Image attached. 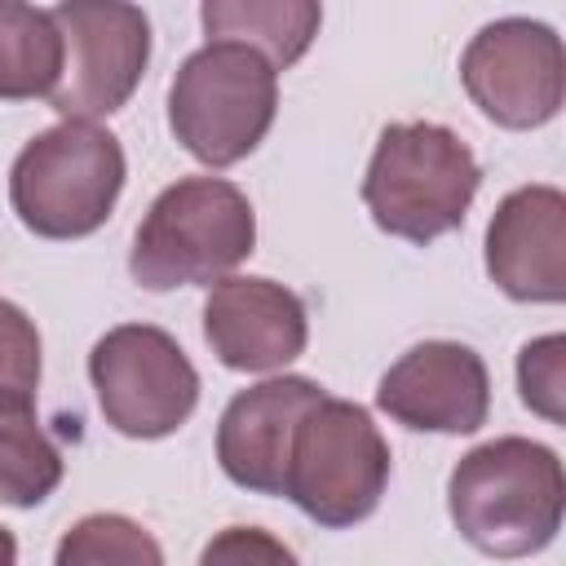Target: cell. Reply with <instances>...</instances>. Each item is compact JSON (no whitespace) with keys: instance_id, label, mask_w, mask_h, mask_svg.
I'll use <instances>...</instances> for the list:
<instances>
[{"instance_id":"cell-5","label":"cell","mask_w":566,"mask_h":566,"mask_svg":"<svg viewBox=\"0 0 566 566\" xmlns=\"http://www.w3.org/2000/svg\"><path fill=\"white\" fill-rule=\"evenodd\" d=\"M124 190L119 142L80 119H62L31 137L9 172V199L27 230L44 239L93 234Z\"/></svg>"},{"instance_id":"cell-20","label":"cell","mask_w":566,"mask_h":566,"mask_svg":"<svg viewBox=\"0 0 566 566\" xmlns=\"http://www.w3.org/2000/svg\"><path fill=\"white\" fill-rule=\"evenodd\" d=\"M199 566H296L292 548L256 526H230L212 535L199 553Z\"/></svg>"},{"instance_id":"cell-14","label":"cell","mask_w":566,"mask_h":566,"mask_svg":"<svg viewBox=\"0 0 566 566\" xmlns=\"http://www.w3.org/2000/svg\"><path fill=\"white\" fill-rule=\"evenodd\" d=\"M199 18L212 40H239L270 66H292L318 35L323 9L310 0H208Z\"/></svg>"},{"instance_id":"cell-2","label":"cell","mask_w":566,"mask_h":566,"mask_svg":"<svg viewBox=\"0 0 566 566\" xmlns=\"http://www.w3.org/2000/svg\"><path fill=\"white\" fill-rule=\"evenodd\" d=\"M256 243V217L239 186L221 177H181L137 226L128 270L146 292L221 283Z\"/></svg>"},{"instance_id":"cell-6","label":"cell","mask_w":566,"mask_h":566,"mask_svg":"<svg viewBox=\"0 0 566 566\" xmlns=\"http://www.w3.org/2000/svg\"><path fill=\"white\" fill-rule=\"evenodd\" d=\"M389 482V447L371 416L345 398H318L296 424L283 495L318 526H354L376 513Z\"/></svg>"},{"instance_id":"cell-8","label":"cell","mask_w":566,"mask_h":566,"mask_svg":"<svg viewBox=\"0 0 566 566\" xmlns=\"http://www.w3.org/2000/svg\"><path fill=\"white\" fill-rule=\"evenodd\" d=\"M53 22L62 31V80L49 106L80 124L119 111L150 62L146 13L119 0H71L53 9Z\"/></svg>"},{"instance_id":"cell-9","label":"cell","mask_w":566,"mask_h":566,"mask_svg":"<svg viewBox=\"0 0 566 566\" xmlns=\"http://www.w3.org/2000/svg\"><path fill=\"white\" fill-rule=\"evenodd\" d=\"M460 80L486 119L504 128H539L562 111L566 57L553 27L504 18L473 35L460 57Z\"/></svg>"},{"instance_id":"cell-15","label":"cell","mask_w":566,"mask_h":566,"mask_svg":"<svg viewBox=\"0 0 566 566\" xmlns=\"http://www.w3.org/2000/svg\"><path fill=\"white\" fill-rule=\"evenodd\" d=\"M62 80V31L53 9L0 0V97H49Z\"/></svg>"},{"instance_id":"cell-7","label":"cell","mask_w":566,"mask_h":566,"mask_svg":"<svg viewBox=\"0 0 566 566\" xmlns=\"http://www.w3.org/2000/svg\"><path fill=\"white\" fill-rule=\"evenodd\" d=\"M88 376L106 424L124 438H168L199 402V371L168 332L146 323L111 327L88 354Z\"/></svg>"},{"instance_id":"cell-11","label":"cell","mask_w":566,"mask_h":566,"mask_svg":"<svg viewBox=\"0 0 566 566\" xmlns=\"http://www.w3.org/2000/svg\"><path fill=\"white\" fill-rule=\"evenodd\" d=\"M318 398L323 389L305 376H274L234 394L217 424V460L226 478L261 495H283L296 424Z\"/></svg>"},{"instance_id":"cell-10","label":"cell","mask_w":566,"mask_h":566,"mask_svg":"<svg viewBox=\"0 0 566 566\" xmlns=\"http://www.w3.org/2000/svg\"><path fill=\"white\" fill-rule=\"evenodd\" d=\"M376 402L407 429L473 433L491 411L486 363L460 340H424L380 376Z\"/></svg>"},{"instance_id":"cell-17","label":"cell","mask_w":566,"mask_h":566,"mask_svg":"<svg viewBox=\"0 0 566 566\" xmlns=\"http://www.w3.org/2000/svg\"><path fill=\"white\" fill-rule=\"evenodd\" d=\"M53 566H164V553L133 517L88 513L57 539Z\"/></svg>"},{"instance_id":"cell-12","label":"cell","mask_w":566,"mask_h":566,"mask_svg":"<svg viewBox=\"0 0 566 566\" xmlns=\"http://www.w3.org/2000/svg\"><path fill=\"white\" fill-rule=\"evenodd\" d=\"M486 274L513 301L566 296V199L553 186L513 190L486 226Z\"/></svg>"},{"instance_id":"cell-19","label":"cell","mask_w":566,"mask_h":566,"mask_svg":"<svg viewBox=\"0 0 566 566\" xmlns=\"http://www.w3.org/2000/svg\"><path fill=\"white\" fill-rule=\"evenodd\" d=\"M562 358H566V340L562 336H539L522 349L517 358V389L522 402L531 411H539L544 420H562Z\"/></svg>"},{"instance_id":"cell-18","label":"cell","mask_w":566,"mask_h":566,"mask_svg":"<svg viewBox=\"0 0 566 566\" xmlns=\"http://www.w3.org/2000/svg\"><path fill=\"white\" fill-rule=\"evenodd\" d=\"M35 385H40V332L18 305L0 301V394L35 398Z\"/></svg>"},{"instance_id":"cell-4","label":"cell","mask_w":566,"mask_h":566,"mask_svg":"<svg viewBox=\"0 0 566 566\" xmlns=\"http://www.w3.org/2000/svg\"><path fill=\"white\" fill-rule=\"evenodd\" d=\"M274 106V66L239 40H208L181 62L168 88V128L199 164L230 168L261 146Z\"/></svg>"},{"instance_id":"cell-21","label":"cell","mask_w":566,"mask_h":566,"mask_svg":"<svg viewBox=\"0 0 566 566\" xmlns=\"http://www.w3.org/2000/svg\"><path fill=\"white\" fill-rule=\"evenodd\" d=\"M0 566H18V544L4 526H0Z\"/></svg>"},{"instance_id":"cell-16","label":"cell","mask_w":566,"mask_h":566,"mask_svg":"<svg viewBox=\"0 0 566 566\" xmlns=\"http://www.w3.org/2000/svg\"><path fill=\"white\" fill-rule=\"evenodd\" d=\"M62 482V451L35 420V398L0 394V504L31 509Z\"/></svg>"},{"instance_id":"cell-3","label":"cell","mask_w":566,"mask_h":566,"mask_svg":"<svg viewBox=\"0 0 566 566\" xmlns=\"http://www.w3.org/2000/svg\"><path fill=\"white\" fill-rule=\"evenodd\" d=\"M478 181L482 168L451 128L389 124L367 164L363 203L385 234L433 243L464 221Z\"/></svg>"},{"instance_id":"cell-13","label":"cell","mask_w":566,"mask_h":566,"mask_svg":"<svg viewBox=\"0 0 566 566\" xmlns=\"http://www.w3.org/2000/svg\"><path fill=\"white\" fill-rule=\"evenodd\" d=\"M305 305L270 279H221L203 301V336L234 371H274L305 349Z\"/></svg>"},{"instance_id":"cell-1","label":"cell","mask_w":566,"mask_h":566,"mask_svg":"<svg viewBox=\"0 0 566 566\" xmlns=\"http://www.w3.org/2000/svg\"><path fill=\"white\" fill-rule=\"evenodd\" d=\"M562 460L531 438L473 447L447 482L455 531L486 557H531L562 526Z\"/></svg>"}]
</instances>
